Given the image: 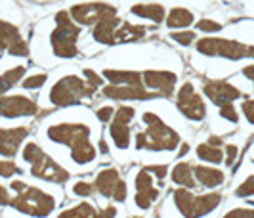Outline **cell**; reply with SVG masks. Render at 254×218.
<instances>
[{
  "label": "cell",
  "instance_id": "obj_1",
  "mask_svg": "<svg viewBox=\"0 0 254 218\" xmlns=\"http://www.w3.org/2000/svg\"><path fill=\"white\" fill-rule=\"evenodd\" d=\"M48 140L71 149V159L76 165H90L96 159V147L90 142V129L82 123H58L46 129Z\"/></svg>",
  "mask_w": 254,
  "mask_h": 218
},
{
  "label": "cell",
  "instance_id": "obj_2",
  "mask_svg": "<svg viewBox=\"0 0 254 218\" xmlns=\"http://www.w3.org/2000/svg\"><path fill=\"white\" fill-rule=\"evenodd\" d=\"M145 123V130L136 134V147L149 151H174L182 144L180 134L170 129L165 121L153 111H145L141 115Z\"/></svg>",
  "mask_w": 254,
  "mask_h": 218
},
{
  "label": "cell",
  "instance_id": "obj_3",
  "mask_svg": "<svg viewBox=\"0 0 254 218\" xmlns=\"http://www.w3.org/2000/svg\"><path fill=\"white\" fill-rule=\"evenodd\" d=\"M78 37H80V27L73 21L71 13H56V29L50 35V46L54 56H58L60 60H73L78 54V48H76Z\"/></svg>",
  "mask_w": 254,
  "mask_h": 218
},
{
  "label": "cell",
  "instance_id": "obj_4",
  "mask_svg": "<svg viewBox=\"0 0 254 218\" xmlns=\"http://www.w3.org/2000/svg\"><path fill=\"white\" fill-rule=\"evenodd\" d=\"M21 155H23V161L27 165H31V174L33 176L46 180V182H54V184H65L69 180V172L64 167H60L54 159H50L42 151V147L35 142L25 144Z\"/></svg>",
  "mask_w": 254,
  "mask_h": 218
},
{
  "label": "cell",
  "instance_id": "obj_5",
  "mask_svg": "<svg viewBox=\"0 0 254 218\" xmlns=\"http://www.w3.org/2000/svg\"><path fill=\"white\" fill-rule=\"evenodd\" d=\"M96 86L90 84L86 78H80L76 75H67L60 78L58 82H54V86L48 92V100L56 107H67L78 103L84 98H92L96 94Z\"/></svg>",
  "mask_w": 254,
  "mask_h": 218
},
{
  "label": "cell",
  "instance_id": "obj_6",
  "mask_svg": "<svg viewBox=\"0 0 254 218\" xmlns=\"http://www.w3.org/2000/svg\"><path fill=\"white\" fill-rule=\"evenodd\" d=\"M174 205L178 209V213L184 218H201L210 215L222 201L220 193H204V195H195L190 190L180 188L172 193Z\"/></svg>",
  "mask_w": 254,
  "mask_h": 218
},
{
  "label": "cell",
  "instance_id": "obj_7",
  "mask_svg": "<svg viewBox=\"0 0 254 218\" xmlns=\"http://www.w3.org/2000/svg\"><path fill=\"white\" fill-rule=\"evenodd\" d=\"M10 205L23 215L44 218L56 209V197L44 190H40V188L27 186L23 192L17 193V197H13Z\"/></svg>",
  "mask_w": 254,
  "mask_h": 218
},
{
  "label": "cell",
  "instance_id": "obj_8",
  "mask_svg": "<svg viewBox=\"0 0 254 218\" xmlns=\"http://www.w3.org/2000/svg\"><path fill=\"white\" fill-rule=\"evenodd\" d=\"M197 52L212 58H226V60H245L254 58V46L243 44L237 40L220 39V37H204L197 40Z\"/></svg>",
  "mask_w": 254,
  "mask_h": 218
},
{
  "label": "cell",
  "instance_id": "obj_9",
  "mask_svg": "<svg viewBox=\"0 0 254 218\" xmlns=\"http://www.w3.org/2000/svg\"><path fill=\"white\" fill-rule=\"evenodd\" d=\"M69 13L76 25H98L107 17H115L117 8L107 2H80L71 6Z\"/></svg>",
  "mask_w": 254,
  "mask_h": 218
},
{
  "label": "cell",
  "instance_id": "obj_10",
  "mask_svg": "<svg viewBox=\"0 0 254 218\" xmlns=\"http://www.w3.org/2000/svg\"><path fill=\"white\" fill-rule=\"evenodd\" d=\"M176 105L180 113L193 123H201L206 117V105L191 82H184L176 92Z\"/></svg>",
  "mask_w": 254,
  "mask_h": 218
},
{
  "label": "cell",
  "instance_id": "obj_11",
  "mask_svg": "<svg viewBox=\"0 0 254 218\" xmlns=\"http://www.w3.org/2000/svg\"><path fill=\"white\" fill-rule=\"evenodd\" d=\"M94 190H98L103 197H109L117 203L127 201V182L121 178L117 168L100 170L96 176V182H94Z\"/></svg>",
  "mask_w": 254,
  "mask_h": 218
},
{
  "label": "cell",
  "instance_id": "obj_12",
  "mask_svg": "<svg viewBox=\"0 0 254 218\" xmlns=\"http://www.w3.org/2000/svg\"><path fill=\"white\" fill-rule=\"evenodd\" d=\"M136 117V109L128 107V105H121L113 115L111 127H109V134L111 140L115 142V145L119 149H128L130 140H132V130H130V123Z\"/></svg>",
  "mask_w": 254,
  "mask_h": 218
},
{
  "label": "cell",
  "instance_id": "obj_13",
  "mask_svg": "<svg viewBox=\"0 0 254 218\" xmlns=\"http://www.w3.org/2000/svg\"><path fill=\"white\" fill-rule=\"evenodd\" d=\"M141 78L143 86L157 96H172L178 82V75L165 69H147L141 73Z\"/></svg>",
  "mask_w": 254,
  "mask_h": 218
},
{
  "label": "cell",
  "instance_id": "obj_14",
  "mask_svg": "<svg viewBox=\"0 0 254 218\" xmlns=\"http://www.w3.org/2000/svg\"><path fill=\"white\" fill-rule=\"evenodd\" d=\"M38 111L37 102L23 94H13L0 98V117L15 119V117H33Z\"/></svg>",
  "mask_w": 254,
  "mask_h": 218
},
{
  "label": "cell",
  "instance_id": "obj_15",
  "mask_svg": "<svg viewBox=\"0 0 254 218\" xmlns=\"http://www.w3.org/2000/svg\"><path fill=\"white\" fill-rule=\"evenodd\" d=\"M203 92L204 96L218 107L229 105L237 98H241V90L235 88L233 84H229L226 80H208V82H204Z\"/></svg>",
  "mask_w": 254,
  "mask_h": 218
},
{
  "label": "cell",
  "instance_id": "obj_16",
  "mask_svg": "<svg viewBox=\"0 0 254 218\" xmlns=\"http://www.w3.org/2000/svg\"><path fill=\"white\" fill-rule=\"evenodd\" d=\"M102 94L109 100H117V102H127V100H153L159 98L157 94H153L145 86H115V84H107L103 86Z\"/></svg>",
  "mask_w": 254,
  "mask_h": 218
},
{
  "label": "cell",
  "instance_id": "obj_17",
  "mask_svg": "<svg viewBox=\"0 0 254 218\" xmlns=\"http://www.w3.org/2000/svg\"><path fill=\"white\" fill-rule=\"evenodd\" d=\"M29 136L27 127H13V129H0V155L13 157L19 151V145Z\"/></svg>",
  "mask_w": 254,
  "mask_h": 218
},
{
  "label": "cell",
  "instance_id": "obj_18",
  "mask_svg": "<svg viewBox=\"0 0 254 218\" xmlns=\"http://www.w3.org/2000/svg\"><path fill=\"white\" fill-rule=\"evenodd\" d=\"M117 209L115 207H105V209H96L90 203H78V205L65 209L60 213L58 218H115Z\"/></svg>",
  "mask_w": 254,
  "mask_h": 218
},
{
  "label": "cell",
  "instance_id": "obj_19",
  "mask_svg": "<svg viewBox=\"0 0 254 218\" xmlns=\"http://www.w3.org/2000/svg\"><path fill=\"white\" fill-rule=\"evenodd\" d=\"M103 78H107V82L115 86H143L141 73L130 69H105Z\"/></svg>",
  "mask_w": 254,
  "mask_h": 218
},
{
  "label": "cell",
  "instance_id": "obj_20",
  "mask_svg": "<svg viewBox=\"0 0 254 218\" xmlns=\"http://www.w3.org/2000/svg\"><path fill=\"white\" fill-rule=\"evenodd\" d=\"M123 23V19L119 15L115 17H107L100 21L98 25H94V31H92V37L96 42L100 44H113V37H115V31L119 29V25Z\"/></svg>",
  "mask_w": 254,
  "mask_h": 218
},
{
  "label": "cell",
  "instance_id": "obj_21",
  "mask_svg": "<svg viewBox=\"0 0 254 218\" xmlns=\"http://www.w3.org/2000/svg\"><path fill=\"white\" fill-rule=\"evenodd\" d=\"M147 29L143 25H134L130 21H125L119 25V29L115 31V37H113V44H127V42H136L145 37Z\"/></svg>",
  "mask_w": 254,
  "mask_h": 218
},
{
  "label": "cell",
  "instance_id": "obj_22",
  "mask_svg": "<svg viewBox=\"0 0 254 218\" xmlns=\"http://www.w3.org/2000/svg\"><path fill=\"white\" fill-rule=\"evenodd\" d=\"M193 174H195L197 182L203 184L204 188H218V186H222L224 180H226L222 170L212 168V167H204V165H199V167L193 168Z\"/></svg>",
  "mask_w": 254,
  "mask_h": 218
},
{
  "label": "cell",
  "instance_id": "obj_23",
  "mask_svg": "<svg viewBox=\"0 0 254 218\" xmlns=\"http://www.w3.org/2000/svg\"><path fill=\"white\" fill-rule=\"evenodd\" d=\"M130 13L143 17V19H151L153 23H163L166 17L165 6L161 4H134L130 8Z\"/></svg>",
  "mask_w": 254,
  "mask_h": 218
},
{
  "label": "cell",
  "instance_id": "obj_24",
  "mask_svg": "<svg viewBox=\"0 0 254 218\" xmlns=\"http://www.w3.org/2000/svg\"><path fill=\"white\" fill-rule=\"evenodd\" d=\"M27 73L25 65H15V67H10L8 71H4L0 75V98H4V94L10 88H13L17 82H21L23 77Z\"/></svg>",
  "mask_w": 254,
  "mask_h": 218
},
{
  "label": "cell",
  "instance_id": "obj_25",
  "mask_svg": "<svg viewBox=\"0 0 254 218\" xmlns=\"http://www.w3.org/2000/svg\"><path fill=\"white\" fill-rule=\"evenodd\" d=\"M191 23H195V15L186 10V8H172L168 15H166V27L170 29H178V31H184L186 27H190Z\"/></svg>",
  "mask_w": 254,
  "mask_h": 218
},
{
  "label": "cell",
  "instance_id": "obj_26",
  "mask_svg": "<svg viewBox=\"0 0 254 218\" xmlns=\"http://www.w3.org/2000/svg\"><path fill=\"white\" fill-rule=\"evenodd\" d=\"M23 37H21V33H19L17 27L13 25V23H10V21L0 19V52L10 50Z\"/></svg>",
  "mask_w": 254,
  "mask_h": 218
},
{
  "label": "cell",
  "instance_id": "obj_27",
  "mask_svg": "<svg viewBox=\"0 0 254 218\" xmlns=\"http://www.w3.org/2000/svg\"><path fill=\"white\" fill-rule=\"evenodd\" d=\"M170 178L174 184H178L182 188H190V190L195 188V174H193V168H191L190 163H178L172 168Z\"/></svg>",
  "mask_w": 254,
  "mask_h": 218
},
{
  "label": "cell",
  "instance_id": "obj_28",
  "mask_svg": "<svg viewBox=\"0 0 254 218\" xmlns=\"http://www.w3.org/2000/svg\"><path fill=\"white\" fill-rule=\"evenodd\" d=\"M197 157L201 161H206V163H222L224 161V151L216 147V145H210L208 142L206 144H199L197 145Z\"/></svg>",
  "mask_w": 254,
  "mask_h": 218
},
{
  "label": "cell",
  "instance_id": "obj_29",
  "mask_svg": "<svg viewBox=\"0 0 254 218\" xmlns=\"http://www.w3.org/2000/svg\"><path fill=\"white\" fill-rule=\"evenodd\" d=\"M159 190L153 186V188H149V190H145V192H136V195H134V203L140 207V209H149V207L159 199Z\"/></svg>",
  "mask_w": 254,
  "mask_h": 218
},
{
  "label": "cell",
  "instance_id": "obj_30",
  "mask_svg": "<svg viewBox=\"0 0 254 218\" xmlns=\"http://www.w3.org/2000/svg\"><path fill=\"white\" fill-rule=\"evenodd\" d=\"M48 80L46 73H38V75H31V77H25L21 80V86L25 90H37L40 86H44V82Z\"/></svg>",
  "mask_w": 254,
  "mask_h": 218
},
{
  "label": "cell",
  "instance_id": "obj_31",
  "mask_svg": "<svg viewBox=\"0 0 254 218\" xmlns=\"http://www.w3.org/2000/svg\"><path fill=\"white\" fill-rule=\"evenodd\" d=\"M170 39L182 46H190L191 42L197 39V35L193 31H174V33H170Z\"/></svg>",
  "mask_w": 254,
  "mask_h": 218
},
{
  "label": "cell",
  "instance_id": "obj_32",
  "mask_svg": "<svg viewBox=\"0 0 254 218\" xmlns=\"http://www.w3.org/2000/svg\"><path fill=\"white\" fill-rule=\"evenodd\" d=\"M13 174H21V168L17 167L13 161H0V176L10 178Z\"/></svg>",
  "mask_w": 254,
  "mask_h": 218
},
{
  "label": "cell",
  "instance_id": "obj_33",
  "mask_svg": "<svg viewBox=\"0 0 254 218\" xmlns=\"http://www.w3.org/2000/svg\"><path fill=\"white\" fill-rule=\"evenodd\" d=\"M235 195H237V197H251V195H254V174L249 176V178L245 180L241 186L235 190Z\"/></svg>",
  "mask_w": 254,
  "mask_h": 218
},
{
  "label": "cell",
  "instance_id": "obj_34",
  "mask_svg": "<svg viewBox=\"0 0 254 218\" xmlns=\"http://www.w3.org/2000/svg\"><path fill=\"white\" fill-rule=\"evenodd\" d=\"M197 29L203 33H218V31H222V25L212 19H201V21H197Z\"/></svg>",
  "mask_w": 254,
  "mask_h": 218
},
{
  "label": "cell",
  "instance_id": "obj_35",
  "mask_svg": "<svg viewBox=\"0 0 254 218\" xmlns=\"http://www.w3.org/2000/svg\"><path fill=\"white\" fill-rule=\"evenodd\" d=\"M220 117H222V119H226V121H229V123H237V121H239V115H237V111H235L233 103L220 107Z\"/></svg>",
  "mask_w": 254,
  "mask_h": 218
},
{
  "label": "cell",
  "instance_id": "obj_36",
  "mask_svg": "<svg viewBox=\"0 0 254 218\" xmlns=\"http://www.w3.org/2000/svg\"><path fill=\"white\" fill-rule=\"evenodd\" d=\"M92 192H94V186L90 182H76L73 186V193L80 195V197H88V195H92Z\"/></svg>",
  "mask_w": 254,
  "mask_h": 218
},
{
  "label": "cell",
  "instance_id": "obj_37",
  "mask_svg": "<svg viewBox=\"0 0 254 218\" xmlns=\"http://www.w3.org/2000/svg\"><path fill=\"white\" fill-rule=\"evenodd\" d=\"M222 218H254V209H233Z\"/></svg>",
  "mask_w": 254,
  "mask_h": 218
},
{
  "label": "cell",
  "instance_id": "obj_38",
  "mask_svg": "<svg viewBox=\"0 0 254 218\" xmlns=\"http://www.w3.org/2000/svg\"><path fill=\"white\" fill-rule=\"evenodd\" d=\"M113 115H115V109L111 107V105H103V107H100V109L96 111V117H98L102 123L113 121Z\"/></svg>",
  "mask_w": 254,
  "mask_h": 218
},
{
  "label": "cell",
  "instance_id": "obj_39",
  "mask_svg": "<svg viewBox=\"0 0 254 218\" xmlns=\"http://www.w3.org/2000/svg\"><path fill=\"white\" fill-rule=\"evenodd\" d=\"M82 75H84V78L88 80L90 84H94L96 88H100V86L103 84V78L100 77V75H96L92 69H84V71H82Z\"/></svg>",
  "mask_w": 254,
  "mask_h": 218
},
{
  "label": "cell",
  "instance_id": "obj_40",
  "mask_svg": "<svg viewBox=\"0 0 254 218\" xmlns=\"http://www.w3.org/2000/svg\"><path fill=\"white\" fill-rule=\"evenodd\" d=\"M241 109H243V113H245V117H247V121L254 125V100H245L241 105Z\"/></svg>",
  "mask_w": 254,
  "mask_h": 218
},
{
  "label": "cell",
  "instance_id": "obj_41",
  "mask_svg": "<svg viewBox=\"0 0 254 218\" xmlns=\"http://www.w3.org/2000/svg\"><path fill=\"white\" fill-rule=\"evenodd\" d=\"M149 174H153V176H157L159 180H163L166 176V172H168V168H166V165H153V167H147L145 168Z\"/></svg>",
  "mask_w": 254,
  "mask_h": 218
},
{
  "label": "cell",
  "instance_id": "obj_42",
  "mask_svg": "<svg viewBox=\"0 0 254 218\" xmlns=\"http://www.w3.org/2000/svg\"><path fill=\"white\" fill-rule=\"evenodd\" d=\"M237 153H239V149H237V145H233V144H228L226 145V163L228 165H233V161L237 159Z\"/></svg>",
  "mask_w": 254,
  "mask_h": 218
},
{
  "label": "cell",
  "instance_id": "obj_43",
  "mask_svg": "<svg viewBox=\"0 0 254 218\" xmlns=\"http://www.w3.org/2000/svg\"><path fill=\"white\" fill-rule=\"evenodd\" d=\"M10 203H12L10 193H8V190H6V188H2V186H0V207L10 205Z\"/></svg>",
  "mask_w": 254,
  "mask_h": 218
},
{
  "label": "cell",
  "instance_id": "obj_44",
  "mask_svg": "<svg viewBox=\"0 0 254 218\" xmlns=\"http://www.w3.org/2000/svg\"><path fill=\"white\" fill-rule=\"evenodd\" d=\"M10 188H12L15 193H21L27 188V184H25V182H19V180H13L12 184H10Z\"/></svg>",
  "mask_w": 254,
  "mask_h": 218
},
{
  "label": "cell",
  "instance_id": "obj_45",
  "mask_svg": "<svg viewBox=\"0 0 254 218\" xmlns=\"http://www.w3.org/2000/svg\"><path fill=\"white\" fill-rule=\"evenodd\" d=\"M243 75H245L247 78H251V80L254 82V65H247V67L243 69Z\"/></svg>",
  "mask_w": 254,
  "mask_h": 218
},
{
  "label": "cell",
  "instance_id": "obj_46",
  "mask_svg": "<svg viewBox=\"0 0 254 218\" xmlns=\"http://www.w3.org/2000/svg\"><path fill=\"white\" fill-rule=\"evenodd\" d=\"M208 144L220 147V145H222V138H218V136H210V138H208Z\"/></svg>",
  "mask_w": 254,
  "mask_h": 218
},
{
  "label": "cell",
  "instance_id": "obj_47",
  "mask_svg": "<svg viewBox=\"0 0 254 218\" xmlns=\"http://www.w3.org/2000/svg\"><path fill=\"white\" fill-rule=\"evenodd\" d=\"M188 151H190V145H188V144H184V145H182V147L178 149V157H184V155L188 153Z\"/></svg>",
  "mask_w": 254,
  "mask_h": 218
},
{
  "label": "cell",
  "instance_id": "obj_48",
  "mask_svg": "<svg viewBox=\"0 0 254 218\" xmlns=\"http://www.w3.org/2000/svg\"><path fill=\"white\" fill-rule=\"evenodd\" d=\"M100 149H102L103 153H107V145H105V142H102V145H100Z\"/></svg>",
  "mask_w": 254,
  "mask_h": 218
},
{
  "label": "cell",
  "instance_id": "obj_49",
  "mask_svg": "<svg viewBox=\"0 0 254 218\" xmlns=\"http://www.w3.org/2000/svg\"><path fill=\"white\" fill-rule=\"evenodd\" d=\"M134 218H141V217H134Z\"/></svg>",
  "mask_w": 254,
  "mask_h": 218
},
{
  "label": "cell",
  "instance_id": "obj_50",
  "mask_svg": "<svg viewBox=\"0 0 254 218\" xmlns=\"http://www.w3.org/2000/svg\"><path fill=\"white\" fill-rule=\"evenodd\" d=\"M253 163H254V159H253Z\"/></svg>",
  "mask_w": 254,
  "mask_h": 218
}]
</instances>
